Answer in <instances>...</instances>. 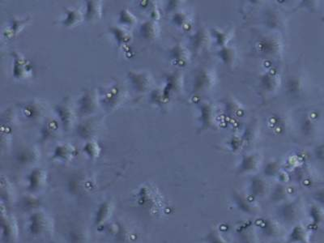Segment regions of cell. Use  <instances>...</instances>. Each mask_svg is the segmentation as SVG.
<instances>
[{
    "label": "cell",
    "instance_id": "cell-1",
    "mask_svg": "<svg viewBox=\"0 0 324 243\" xmlns=\"http://www.w3.org/2000/svg\"><path fill=\"white\" fill-rule=\"evenodd\" d=\"M104 211H102V210H101L99 213V216H98V221H105L107 219L108 216V211H109V205H105L102 207Z\"/></svg>",
    "mask_w": 324,
    "mask_h": 243
}]
</instances>
